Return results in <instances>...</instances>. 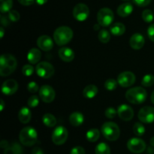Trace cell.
Listing matches in <instances>:
<instances>
[{"label":"cell","instance_id":"cell-1","mask_svg":"<svg viewBox=\"0 0 154 154\" xmlns=\"http://www.w3.org/2000/svg\"><path fill=\"white\" fill-rule=\"evenodd\" d=\"M17 61L11 54H4L0 57V75L8 76L16 69Z\"/></svg>","mask_w":154,"mask_h":154},{"label":"cell","instance_id":"cell-2","mask_svg":"<svg viewBox=\"0 0 154 154\" xmlns=\"http://www.w3.org/2000/svg\"><path fill=\"white\" fill-rule=\"evenodd\" d=\"M73 38V31L66 26L60 27L54 31V39L58 45H65L69 43Z\"/></svg>","mask_w":154,"mask_h":154},{"label":"cell","instance_id":"cell-3","mask_svg":"<svg viewBox=\"0 0 154 154\" xmlns=\"http://www.w3.org/2000/svg\"><path fill=\"white\" fill-rule=\"evenodd\" d=\"M147 93L142 87H134L129 89L126 93V98L129 102L134 104H142L145 101Z\"/></svg>","mask_w":154,"mask_h":154},{"label":"cell","instance_id":"cell-4","mask_svg":"<svg viewBox=\"0 0 154 154\" xmlns=\"http://www.w3.org/2000/svg\"><path fill=\"white\" fill-rule=\"evenodd\" d=\"M20 141L23 145L31 146L36 143L38 139L37 131L30 126L25 127L20 131L19 134Z\"/></svg>","mask_w":154,"mask_h":154},{"label":"cell","instance_id":"cell-5","mask_svg":"<svg viewBox=\"0 0 154 154\" xmlns=\"http://www.w3.org/2000/svg\"><path fill=\"white\" fill-rule=\"evenodd\" d=\"M102 132L104 137L110 141L117 140L120 135V128L113 122H105L102 126Z\"/></svg>","mask_w":154,"mask_h":154},{"label":"cell","instance_id":"cell-6","mask_svg":"<svg viewBox=\"0 0 154 154\" xmlns=\"http://www.w3.org/2000/svg\"><path fill=\"white\" fill-rule=\"evenodd\" d=\"M114 19V15L111 9L103 8L99 11L97 14V21L99 24L102 27H108L111 25Z\"/></svg>","mask_w":154,"mask_h":154},{"label":"cell","instance_id":"cell-7","mask_svg":"<svg viewBox=\"0 0 154 154\" xmlns=\"http://www.w3.org/2000/svg\"><path fill=\"white\" fill-rule=\"evenodd\" d=\"M55 69L53 65L48 62H41L36 66V72L38 75L44 79H49L54 75Z\"/></svg>","mask_w":154,"mask_h":154},{"label":"cell","instance_id":"cell-8","mask_svg":"<svg viewBox=\"0 0 154 154\" xmlns=\"http://www.w3.org/2000/svg\"><path fill=\"white\" fill-rule=\"evenodd\" d=\"M69 133L68 130L64 126L57 127L53 131L52 134V141L56 145H62L65 143V142L67 140Z\"/></svg>","mask_w":154,"mask_h":154},{"label":"cell","instance_id":"cell-9","mask_svg":"<svg viewBox=\"0 0 154 154\" xmlns=\"http://www.w3.org/2000/svg\"><path fill=\"white\" fill-rule=\"evenodd\" d=\"M90 15V9L87 5L79 3L75 6L73 9V16L77 21H84Z\"/></svg>","mask_w":154,"mask_h":154},{"label":"cell","instance_id":"cell-10","mask_svg":"<svg viewBox=\"0 0 154 154\" xmlns=\"http://www.w3.org/2000/svg\"><path fill=\"white\" fill-rule=\"evenodd\" d=\"M127 147L133 153H141L146 149V143L142 139L133 137L128 140Z\"/></svg>","mask_w":154,"mask_h":154},{"label":"cell","instance_id":"cell-11","mask_svg":"<svg viewBox=\"0 0 154 154\" xmlns=\"http://www.w3.org/2000/svg\"><path fill=\"white\" fill-rule=\"evenodd\" d=\"M135 75L130 71H125L121 72L117 77V82L122 87H129L135 82Z\"/></svg>","mask_w":154,"mask_h":154},{"label":"cell","instance_id":"cell-12","mask_svg":"<svg viewBox=\"0 0 154 154\" xmlns=\"http://www.w3.org/2000/svg\"><path fill=\"white\" fill-rule=\"evenodd\" d=\"M138 117L144 123H152L154 122V107H144L139 110Z\"/></svg>","mask_w":154,"mask_h":154},{"label":"cell","instance_id":"cell-13","mask_svg":"<svg viewBox=\"0 0 154 154\" xmlns=\"http://www.w3.org/2000/svg\"><path fill=\"white\" fill-rule=\"evenodd\" d=\"M56 93L51 86L45 85L39 89V97L45 103H51L55 99Z\"/></svg>","mask_w":154,"mask_h":154},{"label":"cell","instance_id":"cell-14","mask_svg":"<svg viewBox=\"0 0 154 154\" xmlns=\"http://www.w3.org/2000/svg\"><path fill=\"white\" fill-rule=\"evenodd\" d=\"M117 114L123 121H130L134 116V111L130 106L127 104H121L117 109Z\"/></svg>","mask_w":154,"mask_h":154},{"label":"cell","instance_id":"cell-15","mask_svg":"<svg viewBox=\"0 0 154 154\" xmlns=\"http://www.w3.org/2000/svg\"><path fill=\"white\" fill-rule=\"evenodd\" d=\"M18 83L14 79H8L2 85V91L6 95H12L17 91Z\"/></svg>","mask_w":154,"mask_h":154},{"label":"cell","instance_id":"cell-16","mask_svg":"<svg viewBox=\"0 0 154 154\" xmlns=\"http://www.w3.org/2000/svg\"><path fill=\"white\" fill-rule=\"evenodd\" d=\"M37 45L42 51H51L54 47V42L50 36L43 35L38 39Z\"/></svg>","mask_w":154,"mask_h":154},{"label":"cell","instance_id":"cell-17","mask_svg":"<svg viewBox=\"0 0 154 154\" xmlns=\"http://www.w3.org/2000/svg\"><path fill=\"white\" fill-rule=\"evenodd\" d=\"M145 43V39L144 37L141 34V33H135L132 35L129 40V44L130 46L133 49L138 50L143 48Z\"/></svg>","mask_w":154,"mask_h":154},{"label":"cell","instance_id":"cell-18","mask_svg":"<svg viewBox=\"0 0 154 154\" xmlns=\"http://www.w3.org/2000/svg\"><path fill=\"white\" fill-rule=\"evenodd\" d=\"M59 57L65 62H71L75 58V53L72 49L68 47H63L59 50Z\"/></svg>","mask_w":154,"mask_h":154},{"label":"cell","instance_id":"cell-19","mask_svg":"<svg viewBox=\"0 0 154 154\" xmlns=\"http://www.w3.org/2000/svg\"><path fill=\"white\" fill-rule=\"evenodd\" d=\"M133 11V6L131 3L125 2L117 8V14L122 18H126L130 15Z\"/></svg>","mask_w":154,"mask_h":154},{"label":"cell","instance_id":"cell-20","mask_svg":"<svg viewBox=\"0 0 154 154\" xmlns=\"http://www.w3.org/2000/svg\"><path fill=\"white\" fill-rule=\"evenodd\" d=\"M69 122L73 126H80L84 122V115L81 112H74L69 116Z\"/></svg>","mask_w":154,"mask_h":154},{"label":"cell","instance_id":"cell-21","mask_svg":"<svg viewBox=\"0 0 154 154\" xmlns=\"http://www.w3.org/2000/svg\"><path fill=\"white\" fill-rule=\"evenodd\" d=\"M42 58V53L38 48H32L27 54L28 61L32 64H35Z\"/></svg>","mask_w":154,"mask_h":154},{"label":"cell","instance_id":"cell-22","mask_svg":"<svg viewBox=\"0 0 154 154\" xmlns=\"http://www.w3.org/2000/svg\"><path fill=\"white\" fill-rule=\"evenodd\" d=\"M32 114L29 109L26 107H23L20 110L18 113V119L22 123L26 124L31 120Z\"/></svg>","mask_w":154,"mask_h":154},{"label":"cell","instance_id":"cell-23","mask_svg":"<svg viewBox=\"0 0 154 154\" xmlns=\"http://www.w3.org/2000/svg\"><path fill=\"white\" fill-rule=\"evenodd\" d=\"M98 94V88L94 85H89L84 88L83 91V95L85 98L91 99L96 97V95Z\"/></svg>","mask_w":154,"mask_h":154},{"label":"cell","instance_id":"cell-24","mask_svg":"<svg viewBox=\"0 0 154 154\" xmlns=\"http://www.w3.org/2000/svg\"><path fill=\"white\" fill-rule=\"evenodd\" d=\"M110 30H111V34L114 35V36H119L124 34L125 31H126V27H125L124 24H123L122 23L118 22L113 24V25L111 26Z\"/></svg>","mask_w":154,"mask_h":154},{"label":"cell","instance_id":"cell-25","mask_svg":"<svg viewBox=\"0 0 154 154\" xmlns=\"http://www.w3.org/2000/svg\"><path fill=\"white\" fill-rule=\"evenodd\" d=\"M42 121L47 127H50V128L54 127L57 125V119L54 115L51 113H45L42 117Z\"/></svg>","mask_w":154,"mask_h":154},{"label":"cell","instance_id":"cell-26","mask_svg":"<svg viewBox=\"0 0 154 154\" xmlns=\"http://www.w3.org/2000/svg\"><path fill=\"white\" fill-rule=\"evenodd\" d=\"M22 146L17 143H14L13 144L5 149L4 151V154H22Z\"/></svg>","mask_w":154,"mask_h":154},{"label":"cell","instance_id":"cell-27","mask_svg":"<svg viewBox=\"0 0 154 154\" xmlns=\"http://www.w3.org/2000/svg\"><path fill=\"white\" fill-rule=\"evenodd\" d=\"M86 137L90 142H96L100 137V131L97 128H92L87 131Z\"/></svg>","mask_w":154,"mask_h":154},{"label":"cell","instance_id":"cell-28","mask_svg":"<svg viewBox=\"0 0 154 154\" xmlns=\"http://www.w3.org/2000/svg\"><path fill=\"white\" fill-rule=\"evenodd\" d=\"M96 154H111V149L110 146L106 143H99L95 148Z\"/></svg>","mask_w":154,"mask_h":154},{"label":"cell","instance_id":"cell-29","mask_svg":"<svg viewBox=\"0 0 154 154\" xmlns=\"http://www.w3.org/2000/svg\"><path fill=\"white\" fill-rule=\"evenodd\" d=\"M13 6V0H0V11L2 13L9 12Z\"/></svg>","mask_w":154,"mask_h":154},{"label":"cell","instance_id":"cell-30","mask_svg":"<svg viewBox=\"0 0 154 154\" xmlns=\"http://www.w3.org/2000/svg\"><path fill=\"white\" fill-rule=\"evenodd\" d=\"M98 36H99V41L102 43H108L111 39V35H110L109 32L106 30H100Z\"/></svg>","mask_w":154,"mask_h":154},{"label":"cell","instance_id":"cell-31","mask_svg":"<svg viewBox=\"0 0 154 154\" xmlns=\"http://www.w3.org/2000/svg\"><path fill=\"white\" fill-rule=\"evenodd\" d=\"M154 84V75L152 74H147L143 77L141 85L144 87H150Z\"/></svg>","mask_w":154,"mask_h":154},{"label":"cell","instance_id":"cell-32","mask_svg":"<svg viewBox=\"0 0 154 154\" xmlns=\"http://www.w3.org/2000/svg\"><path fill=\"white\" fill-rule=\"evenodd\" d=\"M133 132L137 136H142L145 133V128L144 125L139 122L135 123L133 126Z\"/></svg>","mask_w":154,"mask_h":154},{"label":"cell","instance_id":"cell-33","mask_svg":"<svg viewBox=\"0 0 154 154\" xmlns=\"http://www.w3.org/2000/svg\"><path fill=\"white\" fill-rule=\"evenodd\" d=\"M142 19L147 23H151L153 21V13L150 9H146L142 12Z\"/></svg>","mask_w":154,"mask_h":154},{"label":"cell","instance_id":"cell-34","mask_svg":"<svg viewBox=\"0 0 154 154\" xmlns=\"http://www.w3.org/2000/svg\"><path fill=\"white\" fill-rule=\"evenodd\" d=\"M117 82L114 79H108L105 82V87L108 91H114L117 87Z\"/></svg>","mask_w":154,"mask_h":154},{"label":"cell","instance_id":"cell-35","mask_svg":"<svg viewBox=\"0 0 154 154\" xmlns=\"http://www.w3.org/2000/svg\"><path fill=\"white\" fill-rule=\"evenodd\" d=\"M28 107H31V108H35V107H37L39 104V99L38 97L36 96V95H32V96L30 97L28 100Z\"/></svg>","mask_w":154,"mask_h":154},{"label":"cell","instance_id":"cell-36","mask_svg":"<svg viewBox=\"0 0 154 154\" xmlns=\"http://www.w3.org/2000/svg\"><path fill=\"white\" fill-rule=\"evenodd\" d=\"M22 72L26 76H29V75H32V73L34 72V68L32 65L26 64L23 66Z\"/></svg>","mask_w":154,"mask_h":154},{"label":"cell","instance_id":"cell-37","mask_svg":"<svg viewBox=\"0 0 154 154\" xmlns=\"http://www.w3.org/2000/svg\"><path fill=\"white\" fill-rule=\"evenodd\" d=\"M117 110H116L114 107H111L106 109L105 114V116H106L107 118H108V119H114V118L116 116V115H117Z\"/></svg>","mask_w":154,"mask_h":154},{"label":"cell","instance_id":"cell-38","mask_svg":"<svg viewBox=\"0 0 154 154\" xmlns=\"http://www.w3.org/2000/svg\"><path fill=\"white\" fill-rule=\"evenodd\" d=\"M8 18L13 22H16V21H19L20 19V14L15 10H11L8 12Z\"/></svg>","mask_w":154,"mask_h":154},{"label":"cell","instance_id":"cell-39","mask_svg":"<svg viewBox=\"0 0 154 154\" xmlns=\"http://www.w3.org/2000/svg\"><path fill=\"white\" fill-rule=\"evenodd\" d=\"M27 89L31 93H35V92H37L38 91L39 88L37 83L35 82H30L27 85Z\"/></svg>","mask_w":154,"mask_h":154},{"label":"cell","instance_id":"cell-40","mask_svg":"<svg viewBox=\"0 0 154 154\" xmlns=\"http://www.w3.org/2000/svg\"><path fill=\"white\" fill-rule=\"evenodd\" d=\"M70 154H85V149L81 146H77L71 149Z\"/></svg>","mask_w":154,"mask_h":154},{"label":"cell","instance_id":"cell-41","mask_svg":"<svg viewBox=\"0 0 154 154\" xmlns=\"http://www.w3.org/2000/svg\"><path fill=\"white\" fill-rule=\"evenodd\" d=\"M133 2L136 5L140 7H145L151 2V0H133Z\"/></svg>","mask_w":154,"mask_h":154},{"label":"cell","instance_id":"cell-42","mask_svg":"<svg viewBox=\"0 0 154 154\" xmlns=\"http://www.w3.org/2000/svg\"><path fill=\"white\" fill-rule=\"evenodd\" d=\"M147 35H148V37L152 42H154V24H151L150 27H148V30H147Z\"/></svg>","mask_w":154,"mask_h":154},{"label":"cell","instance_id":"cell-43","mask_svg":"<svg viewBox=\"0 0 154 154\" xmlns=\"http://www.w3.org/2000/svg\"><path fill=\"white\" fill-rule=\"evenodd\" d=\"M21 5H25V6H29V5H31L34 3L35 0H17Z\"/></svg>","mask_w":154,"mask_h":154},{"label":"cell","instance_id":"cell-44","mask_svg":"<svg viewBox=\"0 0 154 154\" xmlns=\"http://www.w3.org/2000/svg\"><path fill=\"white\" fill-rule=\"evenodd\" d=\"M32 154H44V151L42 148L36 146L32 150Z\"/></svg>","mask_w":154,"mask_h":154},{"label":"cell","instance_id":"cell-45","mask_svg":"<svg viewBox=\"0 0 154 154\" xmlns=\"http://www.w3.org/2000/svg\"><path fill=\"white\" fill-rule=\"evenodd\" d=\"M1 23L3 26H8L9 24V21L5 16L1 17Z\"/></svg>","mask_w":154,"mask_h":154},{"label":"cell","instance_id":"cell-46","mask_svg":"<svg viewBox=\"0 0 154 154\" xmlns=\"http://www.w3.org/2000/svg\"><path fill=\"white\" fill-rule=\"evenodd\" d=\"M0 146H1V147L3 148V149H6V148L8 147V146H9V143H8V142L7 141V140H2V141H1Z\"/></svg>","mask_w":154,"mask_h":154},{"label":"cell","instance_id":"cell-47","mask_svg":"<svg viewBox=\"0 0 154 154\" xmlns=\"http://www.w3.org/2000/svg\"><path fill=\"white\" fill-rule=\"evenodd\" d=\"M48 1V0H36V2L40 5H45Z\"/></svg>","mask_w":154,"mask_h":154},{"label":"cell","instance_id":"cell-48","mask_svg":"<svg viewBox=\"0 0 154 154\" xmlns=\"http://www.w3.org/2000/svg\"><path fill=\"white\" fill-rule=\"evenodd\" d=\"M0 36H1V38H2L3 37V36H4V33H5V32H4V28H3V27H1V28H0Z\"/></svg>","mask_w":154,"mask_h":154},{"label":"cell","instance_id":"cell-49","mask_svg":"<svg viewBox=\"0 0 154 154\" xmlns=\"http://www.w3.org/2000/svg\"><path fill=\"white\" fill-rule=\"evenodd\" d=\"M4 107H5L4 101H3V100H1V107H0V110H1V111H2L3 109H4Z\"/></svg>","mask_w":154,"mask_h":154},{"label":"cell","instance_id":"cell-50","mask_svg":"<svg viewBox=\"0 0 154 154\" xmlns=\"http://www.w3.org/2000/svg\"><path fill=\"white\" fill-rule=\"evenodd\" d=\"M150 145H151L152 146H154V137H153L151 139H150Z\"/></svg>","mask_w":154,"mask_h":154},{"label":"cell","instance_id":"cell-51","mask_svg":"<svg viewBox=\"0 0 154 154\" xmlns=\"http://www.w3.org/2000/svg\"><path fill=\"white\" fill-rule=\"evenodd\" d=\"M151 101L152 103L154 104V91H153V93H152L151 95Z\"/></svg>","mask_w":154,"mask_h":154},{"label":"cell","instance_id":"cell-52","mask_svg":"<svg viewBox=\"0 0 154 154\" xmlns=\"http://www.w3.org/2000/svg\"><path fill=\"white\" fill-rule=\"evenodd\" d=\"M100 24H98V25H95L94 26V29L95 30H98L99 29V27H100Z\"/></svg>","mask_w":154,"mask_h":154},{"label":"cell","instance_id":"cell-53","mask_svg":"<svg viewBox=\"0 0 154 154\" xmlns=\"http://www.w3.org/2000/svg\"><path fill=\"white\" fill-rule=\"evenodd\" d=\"M123 1H125V2H128V1H129V0H123Z\"/></svg>","mask_w":154,"mask_h":154}]
</instances>
